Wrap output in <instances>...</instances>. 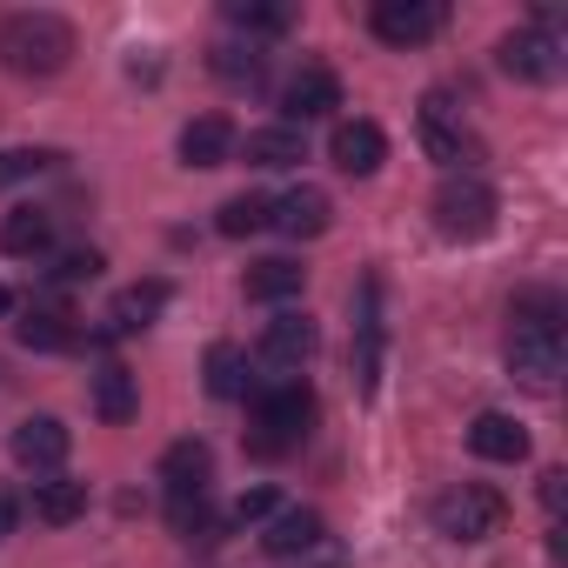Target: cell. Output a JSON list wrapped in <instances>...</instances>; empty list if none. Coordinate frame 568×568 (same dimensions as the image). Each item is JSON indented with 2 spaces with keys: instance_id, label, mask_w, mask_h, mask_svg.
Returning a JSON list of instances; mask_svg holds the SVG:
<instances>
[{
  "instance_id": "6da1fadb",
  "label": "cell",
  "mask_w": 568,
  "mask_h": 568,
  "mask_svg": "<svg viewBox=\"0 0 568 568\" xmlns=\"http://www.w3.org/2000/svg\"><path fill=\"white\" fill-rule=\"evenodd\" d=\"M74 61V28L48 8L34 14H8L0 21V68L21 74V81H54Z\"/></svg>"
},
{
  "instance_id": "7a4b0ae2",
  "label": "cell",
  "mask_w": 568,
  "mask_h": 568,
  "mask_svg": "<svg viewBox=\"0 0 568 568\" xmlns=\"http://www.w3.org/2000/svg\"><path fill=\"white\" fill-rule=\"evenodd\" d=\"M308 428H315V388L302 375L254 388V435H247L254 455H288L308 442Z\"/></svg>"
},
{
  "instance_id": "3957f363",
  "label": "cell",
  "mask_w": 568,
  "mask_h": 568,
  "mask_svg": "<svg viewBox=\"0 0 568 568\" xmlns=\"http://www.w3.org/2000/svg\"><path fill=\"white\" fill-rule=\"evenodd\" d=\"M428 214H435V227H442L448 241H481V234L495 227V187H488L481 174H448V181L435 187Z\"/></svg>"
},
{
  "instance_id": "277c9868",
  "label": "cell",
  "mask_w": 568,
  "mask_h": 568,
  "mask_svg": "<svg viewBox=\"0 0 568 568\" xmlns=\"http://www.w3.org/2000/svg\"><path fill=\"white\" fill-rule=\"evenodd\" d=\"M501 521H508V501L481 481H462L435 501V535H448V541H488V535H501Z\"/></svg>"
},
{
  "instance_id": "5b68a950",
  "label": "cell",
  "mask_w": 568,
  "mask_h": 568,
  "mask_svg": "<svg viewBox=\"0 0 568 568\" xmlns=\"http://www.w3.org/2000/svg\"><path fill=\"white\" fill-rule=\"evenodd\" d=\"M322 348V328L308 322V315H295V308H281L267 328H261V348H254V362L261 368H274V382H288V375H302L308 368V355Z\"/></svg>"
},
{
  "instance_id": "8992f818",
  "label": "cell",
  "mask_w": 568,
  "mask_h": 568,
  "mask_svg": "<svg viewBox=\"0 0 568 568\" xmlns=\"http://www.w3.org/2000/svg\"><path fill=\"white\" fill-rule=\"evenodd\" d=\"M422 148H428L442 168H475V161H481V141L462 128V108H455L442 88L422 101Z\"/></svg>"
},
{
  "instance_id": "52a82bcc",
  "label": "cell",
  "mask_w": 568,
  "mask_h": 568,
  "mask_svg": "<svg viewBox=\"0 0 568 568\" xmlns=\"http://www.w3.org/2000/svg\"><path fill=\"white\" fill-rule=\"evenodd\" d=\"M508 375L521 382V388H535V395H548L555 388V375H561V335L555 328H508Z\"/></svg>"
},
{
  "instance_id": "ba28073f",
  "label": "cell",
  "mask_w": 568,
  "mask_h": 568,
  "mask_svg": "<svg viewBox=\"0 0 568 568\" xmlns=\"http://www.w3.org/2000/svg\"><path fill=\"white\" fill-rule=\"evenodd\" d=\"M368 28H375V41H388V48H422V41L442 34V0H375V8H368Z\"/></svg>"
},
{
  "instance_id": "9c48e42d",
  "label": "cell",
  "mask_w": 568,
  "mask_h": 568,
  "mask_svg": "<svg viewBox=\"0 0 568 568\" xmlns=\"http://www.w3.org/2000/svg\"><path fill=\"white\" fill-rule=\"evenodd\" d=\"M335 108H342V81H335V68H322V61H302V68L288 74V88H281V114H288V128L322 121V114H335Z\"/></svg>"
},
{
  "instance_id": "30bf717a",
  "label": "cell",
  "mask_w": 568,
  "mask_h": 568,
  "mask_svg": "<svg viewBox=\"0 0 568 568\" xmlns=\"http://www.w3.org/2000/svg\"><path fill=\"white\" fill-rule=\"evenodd\" d=\"M495 61H501V74H515V81H555V74H561V41H555L548 28H515V34L495 48Z\"/></svg>"
},
{
  "instance_id": "8fae6325",
  "label": "cell",
  "mask_w": 568,
  "mask_h": 568,
  "mask_svg": "<svg viewBox=\"0 0 568 568\" xmlns=\"http://www.w3.org/2000/svg\"><path fill=\"white\" fill-rule=\"evenodd\" d=\"M328 221H335V201L322 187H288L281 201H267V227H281L288 241H315L328 234Z\"/></svg>"
},
{
  "instance_id": "7c38bea8",
  "label": "cell",
  "mask_w": 568,
  "mask_h": 568,
  "mask_svg": "<svg viewBox=\"0 0 568 568\" xmlns=\"http://www.w3.org/2000/svg\"><path fill=\"white\" fill-rule=\"evenodd\" d=\"M8 448H14V462H21V468L48 475V468H61V462H68L74 435H68V422H54V415H28V422L8 435Z\"/></svg>"
},
{
  "instance_id": "4fadbf2b",
  "label": "cell",
  "mask_w": 568,
  "mask_h": 568,
  "mask_svg": "<svg viewBox=\"0 0 568 568\" xmlns=\"http://www.w3.org/2000/svg\"><path fill=\"white\" fill-rule=\"evenodd\" d=\"M328 161H335L342 174L368 181V174L388 161V134H382L375 121H342V128H335V141H328Z\"/></svg>"
},
{
  "instance_id": "5bb4252c",
  "label": "cell",
  "mask_w": 568,
  "mask_h": 568,
  "mask_svg": "<svg viewBox=\"0 0 568 568\" xmlns=\"http://www.w3.org/2000/svg\"><path fill=\"white\" fill-rule=\"evenodd\" d=\"M161 481H168V501L174 495H207V481H214V448L207 442H174L168 455H161Z\"/></svg>"
},
{
  "instance_id": "9a60e30c",
  "label": "cell",
  "mask_w": 568,
  "mask_h": 568,
  "mask_svg": "<svg viewBox=\"0 0 568 568\" xmlns=\"http://www.w3.org/2000/svg\"><path fill=\"white\" fill-rule=\"evenodd\" d=\"M161 308H168V281H134L108 302V335H141L161 322Z\"/></svg>"
},
{
  "instance_id": "2e32d148",
  "label": "cell",
  "mask_w": 568,
  "mask_h": 568,
  "mask_svg": "<svg viewBox=\"0 0 568 568\" xmlns=\"http://www.w3.org/2000/svg\"><path fill=\"white\" fill-rule=\"evenodd\" d=\"M181 161H187V168H221V161H234V121H227V114H194V121L181 128Z\"/></svg>"
},
{
  "instance_id": "e0dca14e",
  "label": "cell",
  "mask_w": 568,
  "mask_h": 568,
  "mask_svg": "<svg viewBox=\"0 0 568 568\" xmlns=\"http://www.w3.org/2000/svg\"><path fill=\"white\" fill-rule=\"evenodd\" d=\"M302 281H308V267H302V261H281V254H274V261H254V267L241 274V295H247V302L281 308V302H295V295H302Z\"/></svg>"
},
{
  "instance_id": "ac0fdd59",
  "label": "cell",
  "mask_w": 568,
  "mask_h": 568,
  "mask_svg": "<svg viewBox=\"0 0 568 568\" xmlns=\"http://www.w3.org/2000/svg\"><path fill=\"white\" fill-rule=\"evenodd\" d=\"M322 535H328V521L315 515V508H281L274 521H267V535H261V548L267 555H308V548H322Z\"/></svg>"
},
{
  "instance_id": "d6986e66",
  "label": "cell",
  "mask_w": 568,
  "mask_h": 568,
  "mask_svg": "<svg viewBox=\"0 0 568 568\" xmlns=\"http://www.w3.org/2000/svg\"><path fill=\"white\" fill-rule=\"evenodd\" d=\"M468 448L481 455V462H528V428L515 422V415H475V428H468Z\"/></svg>"
},
{
  "instance_id": "ffe728a7",
  "label": "cell",
  "mask_w": 568,
  "mask_h": 568,
  "mask_svg": "<svg viewBox=\"0 0 568 568\" xmlns=\"http://www.w3.org/2000/svg\"><path fill=\"white\" fill-rule=\"evenodd\" d=\"M241 154H247V168H295V161H308V134L302 128H254L247 141H241Z\"/></svg>"
},
{
  "instance_id": "44dd1931",
  "label": "cell",
  "mask_w": 568,
  "mask_h": 568,
  "mask_svg": "<svg viewBox=\"0 0 568 568\" xmlns=\"http://www.w3.org/2000/svg\"><path fill=\"white\" fill-rule=\"evenodd\" d=\"M94 415H101L108 428H128V422L141 415V388H134V375H128L121 362H108V368L94 375Z\"/></svg>"
},
{
  "instance_id": "7402d4cb",
  "label": "cell",
  "mask_w": 568,
  "mask_h": 568,
  "mask_svg": "<svg viewBox=\"0 0 568 568\" xmlns=\"http://www.w3.org/2000/svg\"><path fill=\"white\" fill-rule=\"evenodd\" d=\"M34 515H41L48 528H68V521H81V515H88V481H68V475H54V481H34Z\"/></svg>"
},
{
  "instance_id": "603a6c76",
  "label": "cell",
  "mask_w": 568,
  "mask_h": 568,
  "mask_svg": "<svg viewBox=\"0 0 568 568\" xmlns=\"http://www.w3.org/2000/svg\"><path fill=\"white\" fill-rule=\"evenodd\" d=\"M0 247L8 254H48L54 247V214L48 207H14L0 221Z\"/></svg>"
},
{
  "instance_id": "cb8c5ba5",
  "label": "cell",
  "mask_w": 568,
  "mask_h": 568,
  "mask_svg": "<svg viewBox=\"0 0 568 568\" xmlns=\"http://www.w3.org/2000/svg\"><path fill=\"white\" fill-rule=\"evenodd\" d=\"M14 335H21V348H34V355H61V348H74V322H68L61 308H28V315L14 322Z\"/></svg>"
},
{
  "instance_id": "d4e9b609",
  "label": "cell",
  "mask_w": 568,
  "mask_h": 568,
  "mask_svg": "<svg viewBox=\"0 0 568 568\" xmlns=\"http://www.w3.org/2000/svg\"><path fill=\"white\" fill-rule=\"evenodd\" d=\"M201 368H207V395H214V402H241V395H247V355H241L234 342H214Z\"/></svg>"
},
{
  "instance_id": "484cf974",
  "label": "cell",
  "mask_w": 568,
  "mask_h": 568,
  "mask_svg": "<svg viewBox=\"0 0 568 568\" xmlns=\"http://www.w3.org/2000/svg\"><path fill=\"white\" fill-rule=\"evenodd\" d=\"M227 21L241 34H288L295 8H288V0H227Z\"/></svg>"
},
{
  "instance_id": "4316f807",
  "label": "cell",
  "mask_w": 568,
  "mask_h": 568,
  "mask_svg": "<svg viewBox=\"0 0 568 568\" xmlns=\"http://www.w3.org/2000/svg\"><path fill=\"white\" fill-rule=\"evenodd\" d=\"M214 227H221L227 241H247V234H261V227H267V194H234V201H221Z\"/></svg>"
},
{
  "instance_id": "83f0119b",
  "label": "cell",
  "mask_w": 568,
  "mask_h": 568,
  "mask_svg": "<svg viewBox=\"0 0 568 568\" xmlns=\"http://www.w3.org/2000/svg\"><path fill=\"white\" fill-rule=\"evenodd\" d=\"M61 154L54 148H0V187H21V181H41Z\"/></svg>"
},
{
  "instance_id": "f1b7e54d",
  "label": "cell",
  "mask_w": 568,
  "mask_h": 568,
  "mask_svg": "<svg viewBox=\"0 0 568 568\" xmlns=\"http://www.w3.org/2000/svg\"><path fill=\"white\" fill-rule=\"evenodd\" d=\"M214 74L234 88H261V54L254 48H214Z\"/></svg>"
},
{
  "instance_id": "f546056e",
  "label": "cell",
  "mask_w": 568,
  "mask_h": 568,
  "mask_svg": "<svg viewBox=\"0 0 568 568\" xmlns=\"http://www.w3.org/2000/svg\"><path fill=\"white\" fill-rule=\"evenodd\" d=\"M101 267H108V254H101V247H68L54 274H61V281H94Z\"/></svg>"
},
{
  "instance_id": "4dcf8cb0",
  "label": "cell",
  "mask_w": 568,
  "mask_h": 568,
  "mask_svg": "<svg viewBox=\"0 0 568 568\" xmlns=\"http://www.w3.org/2000/svg\"><path fill=\"white\" fill-rule=\"evenodd\" d=\"M267 515H274V488H247V495L227 508V521H234V528H247V521H267Z\"/></svg>"
},
{
  "instance_id": "1f68e13d",
  "label": "cell",
  "mask_w": 568,
  "mask_h": 568,
  "mask_svg": "<svg viewBox=\"0 0 568 568\" xmlns=\"http://www.w3.org/2000/svg\"><path fill=\"white\" fill-rule=\"evenodd\" d=\"M561 501H568V475H561V468H548V475H541V508H548V515H561Z\"/></svg>"
},
{
  "instance_id": "d6a6232c",
  "label": "cell",
  "mask_w": 568,
  "mask_h": 568,
  "mask_svg": "<svg viewBox=\"0 0 568 568\" xmlns=\"http://www.w3.org/2000/svg\"><path fill=\"white\" fill-rule=\"evenodd\" d=\"M14 521H21V501H14L8 488H0V535H14Z\"/></svg>"
},
{
  "instance_id": "836d02e7",
  "label": "cell",
  "mask_w": 568,
  "mask_h": 568,
  "mask_svg": "<svg viewBox=\"0 0 568 568\" xmlns=\"http://www.w3.org/2000/svg\"><path fill=\"white\" fill-rule=\"evenodd\" d=\"M8 315H14V295H8V288H0V322H8Z\"/></svg>"
}]
</instances>
